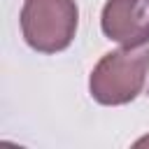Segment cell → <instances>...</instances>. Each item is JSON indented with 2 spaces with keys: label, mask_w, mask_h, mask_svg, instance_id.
<instances>
[{
  "label": "cell",
  "mask_w": 149,
  "mask_h": 149,
  "mask_svg": "<svg viewBox=\"0 0 149 149\" xmlns=\"http://www.w3.org/2000/svg\"><path fill=\"white\" fill-rule=\"evenodd\" d=\"M149 72V44L105 54L91 72L88 91L100 105H126L137 98Z\"/></svg>",
  "instance_id": "obj_1"
},
{
  "label": "cell",
  "mask_w": 149,
  "mask_h": 149,
  "mask_svg": "<svg viewBox=\"0 0 149 149\" xmlns=\"http://www.w3.org/2000/svg\"><path fill=\"white\" fill-rule=\"evenodd\" d=\"M21 35L40 54H56L72 44L79 9L74 0H26L21 7Z\"/></svg>",
  "instance_id": "obj_2"
},
{
  "label": "cell",
  "mask_w": 149,
  "mask_h": 149,
  "mask_svg": "<svg viewBox=\"0 0 149 149\" xmlns=\"http://www.w3.org/2000/svg\"><path fill=\"white\" fill-rule=\"evenodd\" d=\"M100 28L107 40L121 47L149 44V0H107Z\"/></svg>",
  "instance_id": "obj_3"
}]
</instances>
